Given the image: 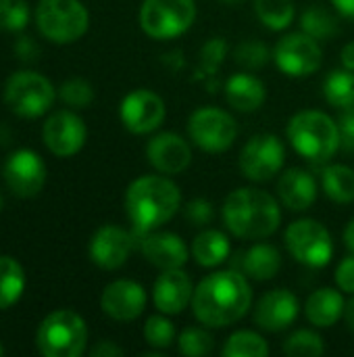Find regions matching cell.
<instances>
[{"mask_svg":"<svg viewBox=\"0 0 354 357\" xmlns=\"http://www.w3.org/2000/svg\"><path fill=\"white\" fill-rule=\"evenodd\" d=\"M223 222L238 238L261 241L277 230L282 211L269 192L259 188H240L225 199Z\"/></svg>","mask_w":354,"mask_h":357,"instance_id":"obj_3","label":"cell"},{"mask_svg":"<svg viewBox=\"0 0 354 357\" xmlns=\"http://www.w3.org/2000/svg\"><path fill=\"white\" fill-rule=\"evenodd\" d=\"M192 295H194L192 282L186 276V272H182V268L163 270V274L156 278L154 291H152V299H154L156 310L161 314H167V316L182 314L188 307Z\"/></svg>","mask_w":354,"mask_h":357,"instance_id":"obj_19","label":"cell"},{"mask_svg":"<svg viewBox=\"0 0 354 357\" xmlns=\"http://www.w3.org/2000/svg\"><path fill=\"white\" fill-rule=\"evenodd\" d=\"M267 354H269L267 341L252 331L234 333L223 347L225 357H265Z\"/></svg>","mask_w":354,"mask_h":357,"instance_id":"obj_31","label":"cell"},{"mask_svg":"<svg viewBox=\"0 0 354 357\" xmlns=\"http://www.w3.org/2000/svg\"><path fill=\"white\" fill-rule=\"evenodd\" d=\"M255 10L261 23L273 31L286 29L296 15L292 0H255Z\"/></svg>","mask_w":354,"mask_h":357,"instance_id":"obj_29","label":"cell"},{"mask_svg":"<svg viewBox=\"0 0 354 357\" xmlns=\"http://www.w3.org/2000/svg\"><path fill=\"white\" fill-rule=\"evenodd\" d=\"M284 165V144L273 134L252 136L240 153V169L252 182L271 180Z\"/></svg>","mask_w":354,"mask_h":357,"instance_id":"obj_11","label":"cell"},{"mask_svg":"<svg viewBox=\"0 0 354 357\" xmlns=\"http://www.w3.org/2000/svg\"><path fill=\"white\" fill-rule=\"evenodd\" d=\"M86 123L79 115L71 111H56L52 113L44 128H42V138L48 151L56 157H73L81 151L86 144Z\"/></svg>","mask_w":354,"mask_h":357,"instance_id":"obj_14","label":"cell"},{"mask_svg":"<svg viewBox=\"0 0 354 357\" xmlns=\"http://www.w3.org/2000/svg\"><path fill=\"white\" fill-rule=\"evenodd\" d=\"M61 98L65 100V105L75 107V109H86L92 100H94V90L92 86L81 79V77H71L67 79L61 90H58Z\"/></svg>","mask_w":354,"mask_h":357,"instance_id":"obj_37","label":"cell"},{"mask_svg":"<svg viewBox=\"0 0 354 357\" xmlns=\"http://www.w3.org/2000/svg\"><path fill=\"white\" fill-rule=\"evenodd\" d=\"M2 354H4V347H2V345H0V356H2Z\"/></svg>","mask_w":354,"mask_h":357,"instance_id":"obj_51","label":"cell"},{"mask_svg":"<svg viewBox=\"0 0 354 357\" xmlns=\"http://www.w3.org/2000/svg\"><path fill=\"white\" fill-rule=\"evenodd\" d=\"M344 243H346V247L354 253V220L348 224V228L344 232Z\"/></svg>","mask_w":354,"mask_h":357,"instance_id":"obj_48","label":"cell"},{"mask_svg":"<svg viewBox=\"0 0 354 357\" xmlns=\"http://www.w3.org/2000/svg\"><path fill=\"white\" fill-rule=\"evenodd\" d=\"M288 140L311 163H325L340 149V128L323 111H300L288 123Z\"/></svg>","mask_w":354,"mask_h":357,"instance_id":"obj_4","label":"cell"},{"mask_svg":"<svg viewBox=\"0 0 354 357\" xmlns=\"http://www.w3.org/2000/svg\"><path fill=\"white\" fill-rule=\"evenodd\" d=\"M296 316H298V299L284 289H275L267 293L255 310V320L259 328L269 333L286 331L290 324H294Z\"/></svg>","mask_w":354,"mask_h":357,"instance_id":"obj_20","label":"cell"},{"mask_svg":"<svg viewBox=\"0 0 354 357\" xmlns=\"http://www.w3.org/2000/svg\"><path fill=\"white\" fill-rule=\"evenodd\" d=\"M300 27L305 33H309L315 40H330L338 31V21L332 17L328 8L313 4L303 13Z\"/></svg>","mask_w":354,"mask_h":357,"instance_id":"obj_32","label":"cell"},{"mask_svg":"<svg viewBox=\"0 0 354 357\" xmlns=\"http://www.w3.org/2000/svg\"><path fill=\"white\" fill-rule=\"evenodd\" d=\"M144 339L148 345H152L156 349H167L175 341V328L167 318L152 316L144 324Z\"/></svg>","mask_w":354,"mask_h":357,"instance_id":"obj_36","label":"cell"},{"mask_svg":"<svg viewBox=\"0 0 354 357\" xmlns=\"http://www.w3.org/2000/svg\"><path fill=\"white\" fill-rule=\"evenodd\" d=\"M25 272L15 257L0 255V312L13 307L25 291Z\"/></svg>","mask_w":354,"mask_h":357,"instance_id":"obj_27","label":"cell"},{"mask_svg":"<svg viewBox=\"0 0 354 357\" xmlns=\"http://www.w3.org/2000/svg\"><path fill=\"white\" fill-rule=\"evenodd\" d=\"M323 351V339L311 331H298L284 343V354L292 357H319Z\"/></svg>","mask_w":354,"mask_h":357,"instance_id":"obj_33","label":"cell"},{"mask_svg":"<svg viewBox=\"0 0 354 357\" xmlns=\"http://www.w3.org/2000/svg\"><path fill=\"white\" fill-rule=\"evenodd\" d=\"M35 25L46 40L71 44L88 31L90 15L79 0H40L35 6Z\"/></svg>","mask_w":354,"mask_h":357,"instance_id":"obj_6","label":"cell"},{"mask_svg":"<svg viewBox=\"0 0 354 357\" xmlns=\"http://www.w3.org/2000/svg\"><path fill=\"white\" fill-rule=\"evenodd\" d=\"M325 195L336 203L354 201V172L346 165H330L321 174Z\"/></svg>","mask_w":354,"mask_h":357,"instance_id":"obj_28","label":"cell"},{"mask_svg":"<svg viewBox=\"0 0 354 357\" xmlns=\"http://www.w3.org/2000/svg\"><path fill=\"white\" fill-rule=\"evenodd\" d=\"M344 320H346L348 328L354 331V293H353V299L344 305Z\"/></svg>","mask_w":354,"mask_h":357,"instance_id":"obj_47","label":"cell"},{"mask_svg":"<svg viewBox=\"0 0 354 357\" xmlns=\"http://www.w3.org/2000/svg\"><path fill=\"white\" fill-rule=\"evenodd\" d=\"M336 282L342 291L354 293V255L346 257L344 261H340L338 270H336Z\"/></svg>","mask_w":354,"mask_h":357,"instance_id":"obj_42","label":"cell"},{"mask_svg":"<svg viewBox=\"0 0 354 357\" xmlns=\"http://www.w3.org/2000/svg\"><path fill=\"white\" fill-rule=\"evenodd\" d=\"M282 268V255L271 245H255L244 253L242 270L252 280H271Z\"/></svg>","mask_w":354,"mask_h":357,"instance_id":"obj_25","label":"cell"},{"mask_svg":"<svg viewBox=\"0 0 354 357\" xmlns=\"http://www.w3.org/2000/svg\"><path fill=\"white\" fill-rule=\"evenodd\" d=\"M225 96L234 109L242 113H250V111H257L265 102V86L255 75L236 73L227 79Z\"/></svg>","mask_w":354,"mask_h":357,"instance_id":"obj_23","label":"cell"},{"mask_svg":"<svg viewBox=\"0 0 354 357\" xmlns=\"http://www.w3.org/2000/svg\"><path fill=\"white\" fill-rule=\"evenodd\" d=\"M267 59V48L261 42H242L236 50V61L242 63L244 67H263Z\"/></svg>","mask_w":354,"mask_h":357,"instance_id":"obj_38","label":"cell"},{"mask_svg":"<svg viewBox=\"0 0 354 357\" xmlns=\"http://www.w3.org/2000/svg\"><path fill=\"white\" fill-rule=\"evenodd\" d=\"M2 207H4V199H2V195H0V211H2Z\"/></svg>","mask_w":354,"mask_h":357,"instance_id":"obj_50","label":"cell"},{"mask_svg":"<svg viewBox=\"0 0 354 357\" xmlns=\"http://www.w3.org/2000/svg\"><path fill=\"white\" fill-rule=\"evenodd\" d=\"M100 307L117 322H131L144 312L146 293L134 280H115L102 291Z\"/></svg>","mask_w":354,"mask_h":357,"instance_id":"obj_17","label":"cell"},{"mask_svg":"<svg viewBox=\"0 0 354 357\" xmlns=\"http://www.w3.org/2000/svg\"><path fill=\"white\" fill-rule=\"evenodd\" d=\"M323 94L330 105L346 109L354 105V69H338L325 77Z\"/></svg>","mask_w":354,"mask_h":357,"instance_id":"obj_30","label":"cell"},{"mask_svg":"<svg viewBox=\"0 0 354 357\" xmlns=\"http://www.w3.org/2000/svg\"><path fill=\"white\" fill-rule=\"evenodd\" d=\"M186 218L194 224V226H204L213 220V207L209 201L196 199L186 207Z\"/></svg>","mask_w":354,"mask_h":357,"instance_id":"obj_40","label":"cell"},{"mask_svg":"<svg viewBox=\"0 0 354 357\" xmlns=\"http://www.w3.org/2000/svg\"><path fill=\"white\" fill-rule=\"evenodd\" d=\"M286 247L296 261L309 268H323L334 255V243L328 228L315 220L290 224L286 230Z\"/></svg>","mask_w":354,"mask_h":357,"instance_id":"obj_9","label":"cell"},{"mask_svg":"<svg viewBox=\"0 0 354 357\" xmlns=\"http://www.w3.org/2000/svg\"><path fill=\"white\" fill-rule=\"evenodd\" d=\"M334 6L344 15V17H351L354 19V0H332Z\"/></svg>","mask_w":354,"mask_h":357,"instance_id":"obj_45","label":"cell"},{"mask_svg":"<svg viewBox=\"0 0 354 357\" xmlns=\"http://www.w3.org/2000/svg\"><path fill=\"white\" fill-rule=\"evenodd\" d=\"M192 255L198 266L215 268L230 255V241L219 230H204L192 243Z\"/></svg>","mask_w":354,"mask_h":357,"instance_id":"obj_26","label":"cell"},{"mask_svg":"<svg viewBox=\"0 0 354 357\" xmlns=\"http://www.w3.org/2000/svg\"><path fill=\"white\" fill-rule=\"evenodd\" d=\"M88 326L71 310L48 314L35 333L38 351L44 357H79L86 351Z\"/></svg>","mask_w":354,"mask_h":357,"instance_id":"obj_5","label":"cell"},{"mask_svg":"<svg viewBox=\"0 0 354 357\" xmlns=\"http://www.w3.org/2000/svg\"><path fill=\"white\" fill-rule=\"evenodd\" d=\"M338 128H340V146H344V151L354 153V105L344 109Z\"/></svg>","mask_w":354,"mask_h":357,"instance_id":"obj_39","label":"cell"},{"mask_svg":"<svg viewBox=\"0 0 354 357\" xmlns=\"http://www.w3.org/2000/svg\"><path fill=\"white\" fill-rule=\"evenodd\" d=\"M146 157L156 172L171 176V174H182L190 165L192 151L190 144L179 134L163 132L148 142Z\"/></svg>","mask_w":354,"mask_h":357,"instance_id":"obj_18","label":"cell"},{"mask_svg":"<svg viewBox=\"0 0 354 357\" xmlns=\"http://www.w3.org/2000/svg\"><path fill=\"white\" fill-rule=\"evenodd\" d=\"M56 98V90L35 71H17L4 84V102L19 117L44 115Z\"/></svg>","mask_w":354,"mask_h":357,"instance_id":"obj_7","label":"cell"},{"mask_svg":"<svg viewBox=\"0 0 354 357\" xmlns=\"http://www.w3.org/2000/svg\"><path fill=\"white\" fill-rule=\"evenodd\" d=\"M196 19L194 0H144L140 25L154 40H171L192 27Z\"/></svg>","mask_w":354,"mask_h":357,"instance_id":"obj_8","label":"cell"},{"mask_svg":"<svg viewBox=\"0 0 354 357\" xmlns=\"http://www.w3.org/2000/svg\"><path fill=\"white\" fill-rule=\"evenodd\" d=\"M188 132L198 149L207 153H223L234 144L238 136V126L234 117L223 109L202 107L192 113L188 121Z\"/></svg>","mask_w":354,"mask_h":357,"instance_id":"obj_10","label":"cell"},{"mask_svg":"<svg viewBox=\"0 0 354 357\" xmlns=\"http://www.w3.org/2000/svg\"><path fill=\"white\" fill-rule=\"evenodd\" d=\"M273 59L290 77H307L321 67V48L315 38L305 31L288 33L275 46Z\"/></svg>","mask_w":354,"mask_h":357,"instance_id":"obj_12","label":"cell"},{"mask_svg":"<svg viewBox=\"0 0 354 357\" xmlns=\"http://www.w3.org/2000/svg\"><path fill=\"white\" fill-rule=\"evenodd\" d=\"M29 21V6L25 0H0V29L21 31Z\"/></svg>","mask_w":354,"mask_h":357,"instance_id":"obj_35","label":"cell"},{"mask_svg":"<svg viewBox=\"0 0 354 357\" xmlns=\"http://www.w3.org/2000/svg\"><path fill=\"white\" fill-rule=\"evenodd\" d=\"M15 50H17V56L19 59H23V61H33L35 59V54H38V46L33 44V40L31 38H21L19 42H17V46H15Z\"/></svg>","mask_w":354,"mask_h":357,"instance_id":"obj_43","label":"cell"},{"mask_svg":"<svg viewBox=\"0 0 354 357\" xmlns=\"http://www.w3.org/2000/svg\"><path fill=\"white\" fill-rule=\"evenodd\" d=\"M221 2H225V4H240L242 0H221Z\"/></svg>","mask_w":354,"mask_h":357,"instance_id":"obj_49","label":"cell"},{"mask_svg":"<svg viewBox=\"0 0 354 357\" xmlns=\"http://www.w3.org/2000/svg\"><path fill=\"white\" fill-rule=\"evenodd\" d=\"M142 253L148 264L161 270H177L188 261V249L184 241L171 232L146 234L142 241Z\"/></svg>","mask_w":354,"mask_h":357,"instance_id":"obj_21","label":"cell"},{"mask_svg":"<svg viewBox=\"0 0 354 357\" xmlns=\"http://www.w3.org/2000/svg\"><path fill=\"white\" fill-rule=\"evenodd\" d=\"M121 121L134 134H148L165 119V102L150 90H134L121 102Z\"/></svg>","mask_w":354,"mask_h":357,"instance_id":"obj_15","label":"cell"},{"mask_svg":"<svg viewBox=\"0 0 354 357\" xmlns=\"http://www.w3.org/2000/svg\"><path fill=\"white\" fill-rule=\"evenodd\" d=\"M2 176L13 195L21 199H31L46 184V165L35 151L21 149L4 161Z\"/></svg>","mask_w":354,"mask_h":357,"instance_id":"obj_13","label":"cell"},{"mask_svg":"<svg viewBox=\"0 0 354 357\" xmlns=\"http://www.w3.org/2000/svg\"><path fill=\"white\" fill-rule=\"evenodd\" d=\"M182 203L179 188L165 176H142L125 192V211L140 234L169 222Z\"/></svg>","mask_w":354,"mask_h":357,"instance_id":"obj_2","label":"cell"},{"mask_svg":"<svg viewBox=\"0 0 354 357\" xmlns=\"http://www.w3.org/2000/svg\"><path fill=\"white\" fill-rule=\"evenodd\" d=\"M134 249V234L119 226H102L90 241V259L102 270L121 268Z\"/></svg>","mask_w":354,"mask_h":357,"instance_id":"obj_16","label":"cell"},{"mask_svg":"<svg viewBox=\"0 0 354 357\" xmlns=\"http://www.w3.org/2000/svg\"><path fill=\"white\" fill-rule=\"evenodd\" d=\"M227 52V46L221 38H213L204 48H202V61L209 65V69H215Z\"/></svg>","mask_w":354,"mask_h":357,"instance_id":"obj_41","label":"cell"},{"mask_svg":"<svg viewBox=\"0 0 354 357\" xmlns=\"http://www.w3.org/2000/svg\"><path fill=\"white\" fill-rule=\"evenodd\" d=\"M252 291L248 280L234 270L209 274L192 295V307L198 322L211 328H225L242 320L250 307Z\"/></svg>","mask_w":354,"mask_h":357,"instance_id":"obj_1","label":"cell"},{"mask_svg":"<svg viewBox=\"0 0 354 357\" xmlns=\"http://www.w3.org/2000/svg\"><path fill=\"white\" fill-rule=\"evenodd\" d=\"M344 305L346 303L338 291L319 289L307 299L305 314L311 324H315L319 328H330L344 316Z\"/></svg>","mask_w":354,"mask_h":357,"instance_id":"obj_24","label":"cell"},{"mask_svg":"<svg viewBox=\"0 0 354 357\" xmlns=\"http://www.w3.org/2000/svg\"><path fill=\"white\" fill-rule=\"evenodd\" d=\"M177 345H179V354L188 357H200L209 356L213 351V337L202 331V328H186L179 339H177Z\"/></svg>","mask_w":354,"mask_h":357,"instance_id":"obj_34","label":"cell"},{"mask_svg":"<svg viewBox=\"0 0 354 357\" xmlns=\"http://www.w3.org/2000/svg\"><path fill=\"white\" fill-rule=\"evenodd\" d=\"M121 354H123V349L113 345L111 341H102V343H98L92 349V357H117L121 356Z\"/></svg>","mask_w":354,"mask_h":357,"instance_id":"obj_44","label":"cell"},{"mask_svg":"<svg viewBox=\"0 0 354 357\" xmlns=\"http://www.w3.org/2000/svg\"><path fill=\"white\" fill-rule=\"evenodd\" d=\"M342 65L346 69H354V42L342 48Z\"/></svg>","mask_w":354,"mask_h":357,"instance_id":"obj_46","label":"cell"},{"mask_svg":"<svg viewBox=\"0 0 354 357\" xmlns=\"http://www.w3.org/2000/svg\"><path fill=\"white\" fill-rule=\"evenodd\" d=\"M277 192L282 203L292 211H305L309 209L317 199V182L315 178L298 167L288 169L277 184Z\"/></svg>","mask_w":354,"mask_h":357,"instance_id":"obj_22","label":"cell"}]
</instances>
